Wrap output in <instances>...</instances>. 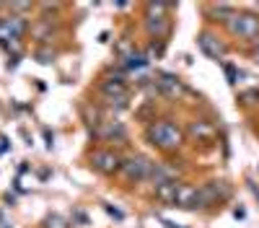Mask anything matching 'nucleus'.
<instances>
[{"mask_svg":"<svg viewBox=\"0 0 259 228\" xmlns=\"http://www.w3.org/2000/svg\"><path fill=\"white\" fill-rule=\"evenodd\" d=\"M101 94L106 96V101L114 104V101H124L127 99V88L122 86V80H104L101 83Z\"/></svg>","mask_w":259,"mask_h":228,"instance_id":"6e6552de","label":"nucleus"},{"mask_svg":"<svg viewBox=\"0 0 259 228\" xmlns=\"http://www.w3.org/2000/svg\"><path fill=\"white\" fill-rule=\"evenodd\" d=\"M200 50L207 55V57H212V60H221L223 55H226V47L221 44V41L218 39H215L212 34H200Z\"/></svg>","mask_w":259,"mask_h":228,"instance_id":"0eeeda50","label":"nucleus"},{"mask_svg":"<svg viewBox=\"0 0 259 228\" xmlns=\"http://www.w3.org/2000/svg\"><path fill=\"white\" fill-rule=\"evenodd\" d=\"M166 11H168V6H166V3H150V6H148L145 26H148V31L153 34L156 39H161V36H166V34H168V18L163 16Z\"/></svg>","mask_w":259,"mask_h":228,"instance_id":"7ed1b4c3","label":"nucleus"},{"mask_svg":"<svg viewBox=\"0 0 259 228\" xmlns=\"http://www.w3.org/2000/svg\"><path fill=\"white\" fill-rule=\"evenodd\" d=\"M13 8H16V11H29L31 6H29V3H13Z\"/></svg>","mask_w":259,"mask_h":228,"instance_id":"aec40b11","label":"nucleus"},{"mask_svg":"<svg viewBox=\"0 0 259 228\" xmlns=\"http://www.w3.org/2000/svg\"><path fill=\"white\" fill-rule=\"evenodd\" d=\"M148 140L153 145H158V148H163V151H171L182 143V132H179L177 124H171V122H156L148 127Z\"/></svg>","mask_w":259,"mask_h":228,"instance_id":"f257e3e1","label":"nucleus"},{"mask_svg":"<svg viewBox=\"0 0 259 228\" xmlns=\"http://www.w3.org/2000/svg\"><path fill=\"white\" fill-rule=\"evenodd\" d=\"M36 57H39V62H52V60H55V52H50V50H39Z\"/></svg>","mask_w":259,"mask_h":228,"instance_id":"f3484780","label":"nucleus"},{"mask_svg":"<svg viewBox=\"0 0 259 228\" xmlns=\"http://www.w3.org/2000/svg\"><path fill=\"white\" fill-rule=\"evenodd\" d=\"M133 52H135V47H133V41H130V39H122L119 44H117V55H119V60H127Z\"/></svg>","mask_w":259,"mask_h":228,"instance_id":"2eb2a0df","label":"nucleus"},{"mask_svg":"<svg viewBox=\"0 0 259 228\" xmlns=\"http://www.w3.org/2000/svg\"><path fill=\"white\" fill-rule=\"evenodd\" d=\"M150 169H153V163H150L145 156H135V158H127L122 163V174L130 179V181H143L150 176Z\"/></svg>","mask_w":259,"mask_h":228,"instance_id":"20e7f679","label":"nucleus"},{"mask_svg":"<svg viewBox=\"0 0 259 228\" xmlns=\"http://www.w3.org/2000/svg\"><path fill=\"white\" fill-rule=\"evenodd\" d=\"M231 34L241 36V39H256L259 36V16H249V13H233L228 21Z\"/></svg>","mask_w":259,"mask_h":228,"instance_id":"f03ea898","label":"nucleus"},{"mask_svg":"<svg viewBox=\"0 0 259 228\" xmlns=\"http://www.w3.org/2000/svg\"><path fill=\"white\" fill-rule=\"evenodd\" d=\"M96 135L99 138H117V140H122L124 138V127H122L119 122H101Z\"/></svg>","mask_w":259,"mask_h":228,"instance_id":"f8f14e48","label":"nucleus"},{"mask_svg":"<svg viewBox=\"0 0 259 228\" xmlns=\"http://www.w3.org/2000/svg\"><path fill=\"white\" fill-rule=\"evenodd\" d=\"M156 88H158L161 94H166V96H177V94L182 91V83H179L174 75H161V78L156 80Z\"/></svg>","mask_w":259,"mask_h":228,"instance_id":"9d476101","label":"nucleus"},{"mask_svg":"<svg viewBox=\"0 0 259 228\" xmlns=\"http://www.w3.org/2000/svg\"><path fill=\"white\" fill-rule=\"evenodd\" d=\"M226 75H228V80H231V83H236V78H239V75H236V68H231V65L226 68Z\"/></svg>","mask_w":259,"mask_h":228,"instance_id":"6ab92c4d","label":"nucleus"},{"mask_svg":"<svg viewBox=\"0 0 259 228\" xmlns=\"http://www.w3.org/2000/svg\"><path fill=\"white\" fill-rule=\"evenodd\" d=\"M192 132L194 135H200V138H212V127L205 122H197V124H192Z\"/></svg>","mask_w":259,"mask_h":228,"instance_id":"dca6fc26","label":"nucleus"},{"mask_svg":"<svg viewBox=\"0 0 259 228\" xmlns=\"http://www.w3.org/2000/svg\"><path fill=\"white\" fill-rule=\"evenodd\" d=\"M148 62H150V60H148V55L135 50V52L130 55L127 60H122V65H124L127 70H140V68H145V65H148Z\"/></svg>","mask_w":259,"mask_h":228,"instance_id":"4468645a","label":"nucleus"},{"mask_svg":"<svg viewBox=\"0 0 259 228\" xmlns=\"http://www.w3.org/2000/svg\"><path fill=\"white\" fill-rule=\"evenodd\" d=\"M254 62H259V44H256V50H254Z\"/></svg>","mask_w":259,"mask_h":228,"instance_id":"4be33fe9","label":"nucleus"},{"mask_svg":"<svg viewBox=\"0 0 259 228\" xmlns=\"http://www.w3.org/2000/svg\"><path fill=\"white\" fill-rule=\"evenodd\" d=\"M241 101H246V104L259 101V91H246V94H241Z\"/></svg>","mask_w":259,"mask_h":228,"instance_id":"a211bd4d","label":"nucleus"},{"mask_svg":"<svg viewBox=\"0 0 259 228\" xmlns=\"http://www.w3.org/2000/svg\"><path fill=\"white\" fill-rule=\"evenodd\" d=\"M179 207H200V190L197 187H189V184H179V192H177V202Z\"/></svg>","mask_w":259,"mask_h":228,"instance_id":"423d86ee","label":"nucleus"},{"mask_svg":"<svg viewBox=\"0 0 259 228\" xmlns=\"http://www.w3.org/2000/svg\"><path fill=\"white\" fill-rule=\"evenodd\" d=\"M150 181H153L156 187L166 184V181H174V171L168 169V166H161V163H153V169H150Z\"/></svg>","mask_w":259,"mask_h":228,"instance_id":"9b49d317","label":"nucleus"},{"mask_svg":"<svg viewBox=\"0 0 259 228\" xmlns=\"http://www.w3.org/2000/svg\"><path fill=\"white\" fill-rule=\"evenodd\" d=\"M0 228H11V225H8V220H6V215H3V213H0Z\"/></svg>","mask_w":259,"mask_h":228,"instance_id":"412c9836","label":"nucleus"},{"mask_svg":"<svg viewBox=\"0 0 259 228\" xmlns=\"http://www.w3.org/2000/svg\"><path fill=\"white\" fill-rule=\"evenodd\" d=\"M177 192H179V181H177V179H174V181H166V184H161V187H156V197H158L161 202H168V205L177 202Z\"/></svg>","mask_w":259,"mask_h":228,"instance_id":"1a4fd4ad","label":"nucleus"},{"mask_svg":"<svg viewBox=\"0 0 259 228\" xmlns=\"http://www.w3.org/2000/svg\"><path fill=\"white\" fill-rule=\"evenodd\" d=\"M91 163H94V169L101 171V174H114L117 169H122L119 158H117L114 153H109V151H96V153L91 156Z\"/></svg>","mask_w":259,"mask_h":228,"instance_id":"39448f33","label":"nucleus"},{"mask_svg":"<svg viewBox=\"0 0 259 228\" xmlns=\"http://www.w3.org/2000/svg\"><path fill=\"white\" fill-rule=\"evenodd\" d=\"M6 26H8V31H11L16 39H21V36L26 34V26H29V24H26L24 16H8V18H6Z\"/></svg>","mask_w":259,"mask_h":228,"instance_id":"ddd939ff","label":"nucleus"}]
</instances>
